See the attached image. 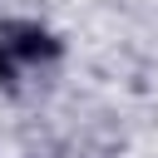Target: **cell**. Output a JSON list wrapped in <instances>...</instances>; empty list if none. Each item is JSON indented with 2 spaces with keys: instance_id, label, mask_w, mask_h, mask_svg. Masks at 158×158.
<instances>
[{
  "instance_id": "obj_2",
  "label": "cell",
  "mask_w": 158,
  "mask_h": 158,
  "mask_svg": "<svg viewBox=\"0 0 158 158\" xmlns=\"http://www.w3.org/2000/svg\"><path fill=\"white\" fill-rule=\"evenodd\" d=\"M5 79H10V49L0 44V84H5Z\"/></svg>"
},
{
  "instance_id": "obj_1",
  "label": "cell",
  "mask_w": 158,
  "mask_h": 158,
  "mask_svg": "<svg viewBox=\"0 0 158 158\" xmlns=\"http://www.w3.org/2000/svg\"><path fill=\"white\" fill-rule=\"evenodd\" d=\"M0 44H5L10 54H20V59H44V54H54V40H49L44 30H35V25H10Z\"/></svg>"
}]
</instances>
